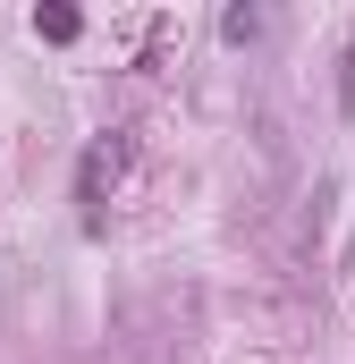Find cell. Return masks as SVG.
<instances>
[{"instance_id":"6da1fadb","label":"cell","mask_w":355,"mask_h":364,"mask_svg":"<svg viewBox=\"0 0 355 364\" xmlns=\"http://www.w3.org/2000/svg\"><path fill=\"white\" fill-rule=\"evenodd\" d=\"M119 170H127V136L110 127V136H93V144H85V161H77V203H85V220H102V203H110Z\"/></svg>"},{"instance_id":"7a4b0ae2","label":"cell","mask_w":355,"mask_h":364,"mask_svg":"<svg viewBox=\"0 0 355 364\" xmlns=\"http://www.w3.org/2000/svg\"><path fill=\"white\" fill-rule=\"evenodd\" d=\"M34 34H43V43H77L85 17H77V9H34Z\"/></svg>"},{"instance_id":"3957f363","label":"cell","mask_w":355,"mask_h":364,"mask_svg":"<svg viewBox=\"0 0 355 364\" xmlns=\"http://www.w3.org/2000/svg\"><path fill=\"white\" fill-rule=\"evenodd\" d=\"M220 34H229V43H254V34H263V9H220Z\"/></svg>"},{"instance_id":"277c9868","label":"cell","mask_w":355,"mask_h":364,"mask_svg":"<svg viewBox=\"0 0 355 364\" xmlns=\"http://www.w3.org/2000/svg\"><path fill=\"white\" fill-rule=\"evenodd\" d=\"M339 102H347V127H355V51L339 60Z\"/></svg>"}]
</instances>
